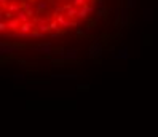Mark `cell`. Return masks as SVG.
I'll return each instance as SVG.
<instances>
[{"label":"cell","mask_w":158,"mask_h":137,"mask_svg":"<svg viewBox=\"0 0 158 137\" xmlns=\"http://www.w3.org/2000/svg\"><path fill=\"white\" fill-rule=\"evenodd\" d=\"M6 24H8V29H11V30H19V27H21V21L18 18H13V19L6 21Z\"/></svg>","instance_id":"cell-4"},{"label":"cell","mask_w":158,"mask_h":137,"mask_svg":"<svg viewBox=\"0 0 158 137\" xmlns=\"http://www.w3.org/2000/svg\"><path fill=\"white\" fill-rule=\"evenodd\" d=\"M112 59L114 61H128L129 59V50H128V46H123L122 50H118V53H114Z\"/></svg>","instance_id":"cell-2"},{"label":"cell","mask_w":158,"mask_h":137,"mask_svg":"<svg viewBox=\"0 0 158 137\" xmlns=\"http://www.w3.org/2000/svg\"><path fill=\"white\" fill-rule=\"evenodd\" d=\"M34 50L42 53L43 56H50L51 54V42H43L40 45H37V46H34Z\"/></svg>","instance_id":"cell-3"},{"label":"cell","mask_w":158,"mask_h":137,"mask_svg":"<svg viewBox=\"0 0 158 137\" xmlns=\"http://www.w3.org/2000/svg\"><path fill=\"white\" fill-rule=\"evenodd\" d=\"M23 50V45L19 43H10V42H2L0 43V54L5 56V54H13L15 51Z\"/></svg>","instance_id":"cell-1"},{"label":"cell","mask_w":158,"mask_h":137,"mask_svg":"<svg viewBox=\"0 0 158 137\" xmlns=\"http://www.w3.org/2000/svg\"><path fill=\"white\" fill-rule=\"evenodd\" d=\"M99 54H101V48H99V46H96V45H93L91 50H89V58L94 59L96 56H99Z\"/></svg>","instance_id":"cell-6"},{"label":"cell","mask_w":158,"mask_h":137,"mask_svg":"<svg viewBox=\"0 0 158 137\" xmlns=\"http://www.w3.org/2000/svg\"><path fill=\"white\" fill-rule=\"evenodd\" d=\"M53 80H75L77 75H51Z\"/></svg>","instance_id":"cell-7"},{"label":"cell","mask_w":158,"mask_h":137,"mask_svg":"<svg viewBox=\"0 0 158 137\" xmlns=\"http://www.w3.org/2000/svg\"><path fill=\"white\" fill-rule=\"evenodd\" d=\"M11 78H13V80H24L26 77H24V75H11Z\"/></svg>","instance_id":"cell-11"},{"label":"cell","mask_w":158,"mask_h":137,"mask_svg":"<svg viewBox=\"0 0 158 137\" xmlns=\"http://www.w3.org/2000/svg\"><path fill=\"white\" fill-rule=\"evenodd\" d=\"M145 45H152V37H150V35L145 37Z\"/></svg>","instance_id":"cell-12"},{"label":"cell","mask_w":158,"mask_h":137,"mask_svg":"<svg viewBox=\"0 0 158 137\" xmlns=\"http://www.w3.org/2000/svg\"><path fill=\"white\" fill-rule=\"evenodd\" d=\"M77 89H78V91H88V89H89V86H88V85H78V86H77Z\"/></svg>","instance_id":"cell-9"},{"label":"cell","mask_w":158,"mask_h":137,"mask_svg":"<svg viewBox=\"0 0 158 137\" xmlns=\"http://www.w3.org/2000/svg\"><path fill=\"white\" fill-rule=\"evenodd\" d=\"M67 61L66 59H62V58H59V59H53L51 61V64H53V67H64V64H66Z\"/></svg>","instance_id":"cell-8"},{"label":"cell","mask_w":158,"mask_h":137,"mask_svg":"<svg viewBox=\"0 0 158 137\" xmlns=\"http://www.w3.org/2000/svg\"><path fill=\"white\" fill-rule=\"evenodd\" d=\"M37 11L39 13H43V11H46V8H48V2L46 0H37Z\"/></svg>","instance_id":"cell-5"},{"label":"cell","mask_w":158,"mask_h":137,"mask_svg":"<svg viewBox=\"0 0 158 137\" xmlns=\"http://www.w3.org/2000/svg\"><path fill=\"white\" fill-rule=\"evenodd\" d=\"M145 19H148V21L152 19V10H148V11L145 10Z\"/></svg>","instance_id":"cell-10"}]
</instances>
